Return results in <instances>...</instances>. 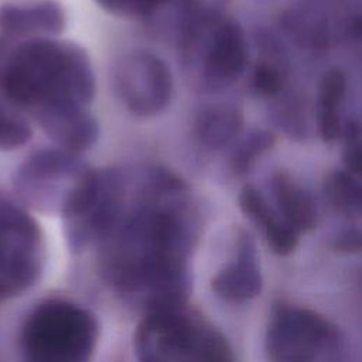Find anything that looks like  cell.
I'll use <instances>...</instances> for the list:
<instances>
[{
	"label": "cell",
	"instance_id": "7402d4cb",
	"mask_svg": "<svg viewBox=\"0 0 362 362\" xmlns=\"http://www.w3.org/2000/svg\"><path fill=\"white\" fill-rule=\"evenodd\" d=\"M341 136L344 137V163L346 171L354 175L361 173V124L358 120H349L342 127Z\"/></svg>",
	"mask_w": 362,
	"mask_h": 362
},
{
	"label": "cell",
	"instance_id": "2e32d148",
	"mask_svg": "<svg viewBox=\"0 0 362 362\" xmlns=\"http://www.w3.org/2000/svg\"><path fill=\"white\" fill-rule=\"evenodd\" d=\"M346 92V75L341 68L328 69L320 83L318 126L324 143L331 144L342 133L341 106Z\"/></svg>",
	"mask_w": 362,
	"mask_h": 362
},
{
	"label": "cell",
	"instance_id": "44dd1931",
	"mask_svg": "<svg viewBox=\"0 0 362 362\" xmlns=\"http://www.w3.org/2000/svg\"><path fill=\"white\" fill-rule=\"evenodd\" d=\"M106 13L119 17H148L164 0H95Z\"/></svg>",
	"mask_w": 362,
	"mask_h": 362
},
{
	"label": "cell",
	"instance_id": "8fae6325",
	"mask_svg": "<svg viewBox=\"0 0 362 362\" xmlns=\"http://www.w3.org/2000/svg\"><path fill=\"white\" fill-rule=\"evenodd\" d=\"M65 11L55 0H4L0 30L11 37L57 35L65 28Z\"/></svg>",
	"mask_w": 362,
	"mask_h": 362
},
{
	"label": "cell",
	"instance_id": "3957f363",
	"mask_svg": "<svg viewBox=\"0 0 362 362\" xmlns=\"http://www.w3.org/2000/svg\"><path fill=\"white\" fill-rule=\"evenodd\" d=\"M177 45L181 61L192 68L202 90H222L235 83L246 69V35L232 17L199 8L181 33Z\"/></svg>",
	"mask_w": 362,
	"mask_h": 362
},
{
	"label": "cell",
	"instance_id": "5bb4252c",
	"mask_svg": "<svg viewBox=\"0 0 362 362\" xmlns=\"http://www.w3.org/2000/svg\"><path fill=\"white\" fill-rule=\"evenodd\" d=\"M243 127L240 109L230 103H215L199 110L195 119V136L202 147L215 151L233 141Z\"/></svg>",
	"mask_w": 362,
	"mask_h": 362
},
{
	"label": "cell",
	"instance_id": "4fadbf2b",
	"mask_svg": "<svg viewBox=\"0 0 362 362\" xmlns=\"http://www.w3.org/2000/svg\"><path fill=\"white\" fill-rule=\"evenodd\" d=\"M277 214L300 235L311 232L318 223V209L313 195L288 174L279 171L272 178Z\"/></svg>",
	"mask_w": 362,
	"mask_h": 362
},
{
	"label": "cell",
	"instance_id": "603a6c76",
	"mask_svg": "<svg viewBox=\"0 0 362 362\" xmlns=\"http://www.w3.org/2000/svg\"><path fill=\"white\" fill-rule=\"evenodd\" d=\"M334 247L338 252H358L361 249V232L358 228H348L339 232L334 240Z\"/></svg>",
	"mask_w": 362,
	"mask_h": 362
},
{
	"label": "cell",
	"instance_id": "7c38bea8",
	"mask_svg": "<svg viewBox=\"0 0 362 362\" xmlns=\"http://www.w3.org/2000/svg\"><path fill=\"white\" fill-rule=\"evenodd\" d=\"M239 208L263 233L269 247L279 256L290 255L298 245V233L267 204L253 187L246 185L239 192Z\"/></svg>",
	"mask_w": 362,
	"mask_h": 362
},
{
	"label": "cell",
	"instance_id": "d6986e66",
	"mask_svg": "<svg viewBox=\"0 0 362 362\" xmlns=\"http://www.w3.org/2000/svg\"><path fill=\"white\" fill-rule=\"evenodd\" d=\"M33 130L28 123L0 102V150L10 151L28 143Z\"/></svg>",
	"mask_w": 362,
	"mask_h": 362
},
{
	"label": "cell",
	"instance_id": "ac0fdd59",
	"mask_svg": "<svg viewBox=\"0 0 362 362\" xmlns=\"http://www.w3.org/2000/svg\"><path fill=\"white\" fill-rule=\"evenodd\" d=\"M276 137L267 130H253L246 134L239 144H236L230 160L229 168L235 175L247 174L255 163L274 147Z\"/></svg>",
	"mask_w": 362,
	"mask_h": 362
},
{
	"label": "cell",
	"instance_id": "6da1fadb",
	"mask_svg": "<svg viewBox=\"0 0 362 362\" xmlns=\"http://www.w3.org/2000/svg\"><path fill=\"white\" fill-rule=\"evenodd\" d=\"M182 178L163 167L143 174L139 202L103 239V272L123 296L139 297L147 310L182 305L188 293V262L198 218Z\"/></svg>",
	"mask_w": 362,
	"mask_h": 362
},
{
	"label": "cell",
	"instance_id": "5b68a950",
	"mask_svg": "<svg viewBox=\"0 0 362 362\" xmlns=\"http://www.w3.org/2000/svg\"><path fill=\"white\" fill-rule=\"evenodd\" d=\"M342 339L338 328L314 310L276 303L266 325L267 362H339Z\"/></svg>",
	"mask_w": 362,
	"mask_h": 362
},
{
	"label": "cell",
	"instance_id": "ffe728a7",
	"mask_svg": "<svg viewBox=\"0 0 362 362\" xmlns=\"http://www.w3.org/2000/svg\"><path fill=\"white\" fill-rule=\"evenodd\" d=\"M286 83L284 69L276 62L259 61L252 74V88L256 95L273 98L281 93Z\"/></svg>",
	"mask_w": 362,
	"mask_h": 362
},
{
	"label": "cell",
	"instance_id": "9c48e42d",
	"mask_svg": "<svg viewBox=\"0 0 362 362\" xmlns=\"http://www.w3.org/2000/svg\"><path fill=\"white\" fill-rule=\"evenodd\" d=\"M263 287L255 240L246 230L236 238L233 257L212 277L211 288L221 300L240 304L257 297Z\"/></svg>",
	"mask_w": 362,
	"mask_h": 362
},
{
	"label": "cell",
	"instance_id": "52a82bcc",
	"mask_svg": "<svg viewBox=\"0 0 362 362\" xmlns=\"http://www.w3.org/2000/svg\"><path fill=\"white\" fill-rule=\"evenodd\" d=\"M89 168L78 154L62 148H40L20 163L13 174V185L27 205L59 211Z\"/></svg>",
	"mask_w": 362,
	"mask_h": 362
},
{
	"label": "cell",
	"instance_id": "e0dca14e",
	"mask_svg": "<svg viewBox=\"0 0 362 362\" xmlns=\"http://www.w3.org/2000/svg\"><path fill=\"white\" fill-rule=\"evenodd\" d=\"M324 195L327 201L345 216L358 218L361 215V182L356 175L346 170H334L324 180Z\"/></svg>",
	"mask_w": 362,
	"mask_h": 362
},
{
	"label": "cell",
	"instance_id": "7a4b0ae2",
	"mask_svg": "<svg viewBox=\"0 0 362 362\" xmlns=\"http://www.w3.org/2000/svg\"><path fill=\"white\" fill-rule=\"evenodd\" d=\"M96 82L88 52L72 41L27 40L0 62V92L11 105L31 112L49 105L86 107Z\"/></svg>",
	"mask_w": 362,
	"mask_h": 362
},
{
	"label": "cell",
	"instance_id": "30bf717a",
	"mask_svg": "<svg viewBox=\"0 0 362 362\" xmlns=\"http://www.w3.org/2000/svg\"><path fill=\"white\" fill-rule=\"evenodd\" d=\"M44 133L65 151L79 154L99 139V123L85 107L49 105L33 112Z\"/></svg>",
	"mask_w": 362,
	"mask_h": 362
},
{
	"label": "cell",
	"instance_id": "8992f818",
	"mask_svg": "<svg viewBox=\"0 0 362 362\" xmlns=\"http://www.w3.org/2000/svg\"><path fill=\"white\" fill-rule=\"evenodd\" d=\"M44 264V239L37 221L0 197V300L31 287Z\"/></svg>",
	"mask_w": 362,
	"mask_h": 362
},
{
	"label": "cell",
	"instance_id": "277c9868",
	"mask_svg": "<svg viewBox=\"0 0 362 362\" xmlns=\"http://www.w3.org/2000/svg\"><path fill=\"white\" fill-rule=\"evenodd\" d=\"M99 338L96 317L68 300H47L27 317L21 332L25 362H90Z\"/></svg>",
	"mask_w": 362,
	"mask_h": 362
},
{
	"label": "cell",
	"instance_id": "9a60e30c",
	"mask_svg": "<svg viewBox=\"0 0 362 362\" xmlns=\"http://www.w3.org/2000/svg\"><path fill=\"white\" fill-rule=\"evenodd\" d=\"M175 362H235V355L225 335L197 317Z\"/></svg>",
	"mask_w": 362,
	"mask_h": 362
},
{
	"label": "cell",
	"instance_id": "ba28073f",
	"mask_svg": "<svg viewBox=\"0 0 362 362\" xmlns=\"http://www.w3.org/2000/svg\"><path fill=\"white\" fill-rule=\"evenodd\" d=\"M112 83L126 110L140 119L154 117L164 112L174 93L168 66L146 49L123 54L113 65Z\"/></svg>",
	"mask_w": 362,
	"mask_h": 362
}]
</instances>
